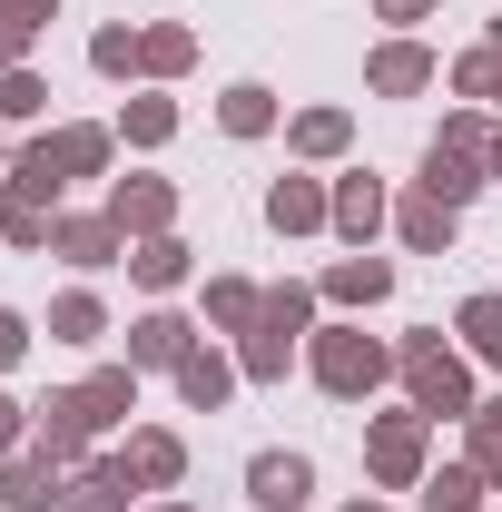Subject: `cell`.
Returning a JSON list of instances; mask_svg holds the SVG:
<instances>
[{
    "label": "cell",
    "mask_w": 502,
    "mask_h": 512,
    "mask_svg": "<svg viewBox=\"0 0 502 512\" xmlns=\"http://www.w3.org/2000/svg\"><path fill=\"white\" fill-rule=\"evenodd\" d=\"M119 138H128V148H168V138H178V109H168V99H128Z\"/></svg>",
    "instance_id": "83f0119b"
},
{
    "label": "cell",
    "mask_w": 502,
    "mask_h": 512,
    "mask_svg": "<svg viewBox=\"0 0 502 512\" xmlns=\"http://www.w3.org/2000/svg\"><path fill=\"white\" fill-rule=\"evenodd\" d=\"M306 316H315L306 286H276V296L256 306L247 345H237V375H247V384H276V375H286V355H296V335H306Z\"/></svg>",
    "instance_id": "7a4b0ae2"
},
{
    "label": "cell",
    "mask_w": 502,
    "mask_h": 512,
    "mask_svg": "<svg viewBox=\"0 0 502 512\" xmlns=\"http://www.w3.org/2000/svg\"><path fill=\"white\" fill-rule=\"evenodd\" d=\"M325 296H335V306H384V296H394V266H384V256H335Z\"/></svg>",
    "instance_id": "ac0fdd59"
},
{
    "label": "cell",
    "mask_w": 502,
    "mask_h": 512,
    "mask_svg": "<svg viewBox=\"0 0 502 512\" xmlns=\"http://www.w3.org/2000/svg\"><path fill=\"white\" fill-rule=\"evenodd\" d=\"M453 325H463V345L502 375V296H463V316H453Z\"/></svg>",
    "instance_id": "484cf974"
},
{
    "label": "cell",
    "mask_w": 502,
    "mask_h": 512,
    "mask_svg": "<svg viewBox=\"0 0 502 512\" xmlns=\"http://www.w3.org/2000/svg\"><path fill=\"white\" fill-rule=\"evenodd\" d=\"M394 375H404V394H414V414H453V424H463V414H473V375H463V355H453V345H443V335H414V345H404V355H394Z\"/></svg>",
    "instance_id": "6da1fadb"
},
{
    "label": "cell",
    "mask_w": 502,
    "mask_h": 512,
    "mask_svg": "<svg viewBox=\"0 0 502 512\" xmlns=\"http://www.w3.org/2000/svg\"><path fill=\"white\" fill-rule=\"evenodd\" d=\"M414 493H424V512H483V493H493V483H483L473 463H443V473H424Z\"/></svg>",
    "instance_id": "44dd1931"
},
{
    "label": "cell",
    "mask_w": 502,
    "mask_h": 512,
    "mask_svg": "<svg viewBox=\"0 0 502 512\" xmlns=\"http://www.w3.org/2000/svg\"><path fill=\"white\" fill-rule=\"evenodd\" d=\"M493 168H483V148H453V138H434V158H424V197H443V207H463V197L483 188Z\"/></svg>",
    "instance_id": "7c38bea8"
},
{
    "label": "cell",
    "mask_w": 502,
    "mask_h": 512,
    "mask_svg": "<svg viewBox=\"0 0 502 512\" xmlns=\"http://www.w3.org/2000/svg\"><path fill=\"white\" fill-rule=\"evenodd\" d=\"M375 20H434V0H375Z\"/></svg>",
    "instance_id": "74e56055"
},
{
    "label": "cell",
    "mask_w": 502,
    "mask_h": 512,
    "mask_svg": "<svg viewBox=\"0 0 502 512\" xmlns=\"http://www.w3.org/2000/svg\"><path fill=\"white\" fill-rule=\"evenodd\" d=\"M463 434H473V473H483V483L502 493V394H493V404H473V414H463Z\"/></svg>",
    "instance_id": "4316f807"
},
{
    "label": "cell",
    "mask_w": 502,
    "mask_h": 512,
    "mask_svg": "<svg viewBox=\"0 0 502 512\" xmlns=\"http://www.w3.org/2000/svg\"><path fill=\"white\" fill-rule=\"evenodd\" d=\"M266 227L276 237H315V227H335V197L315 188V178H276L266 188Z\"/></svg>",
    "instance_id": "52a82bcc"
},
{
    "label": "cell",
    "mask_w": 502,
    "mask_h": 512,
    "mask_svg": "<svg viewBox=\"0 0 502 512\" xmlns=\"http://www.w3.org/2000/svg\"><path fill=\"white\" fill-rule=\"evenodd\" d=\"M50 247H60L69 266H119V256H128V227L99 207V217H60V227H50Z\"/></svg>",
    "instance_id": "ba28073f"
},
{
    "label": "cell",
    "mask_w": 502,
    "mask_h": 512,
    "mask_svg": "<svg viewBox=\"0 0 502 512\" xmlns=\"http://www.w3.org/2000/svg\"><path fill=\"white\" fill-rule=\"evenodd\" d=\"M99 335H109V306L99 296H60L50 306V345H99Z\"/></svg>",
    "instance_id": "d4e9b609"
},
{
    "label": "cell",
    "mask_w": 502,
    "mask_h": 512,
    "mask_svg": "<svg viewBox=\"0 0 502 512\" xmlns=\"http://www.w3.org/2000/svg\"><path fill=\"white\" fill-rule=\"evenodd\" d=\"M424 434H434V414H384L375 434H365V463H375L384 493H414L424 483Z\"/></svg>",
    "instance_id": "277c9868"
},
{
    "label": "cell",
    "mask_w": 502,
    "mask_h": 512,
    "mask_svg": "<svg viewBox=\"0 0 502 512\" xmlns=\"http://www.w3.org/2000/svg\"><path fill=\"white\" fill-rule=\"evenodd\" d=\"M188 355H197L188 316H138V325H128V365H168V375H178Z\"/></svg>",
    "instance_id": "5bb4252c"
},
{
    "label": "cell",
    "mask_w": 502,
    "mask_h": 512,
    "mask_svg": "<svg viewBox=\"0 0 502 512\" xmlns=\"http://www.w3.org/2000/svg\"><path fill=\"white\" fill-rule=\"evenodd\" d=\"M50 109V79H30V69H0V119H40Z\"/></svg>",
    "instance_id": "836d02e7"
},
{
    "label": "cell",
    "mask_w": 502,
    "mask_h": 512,
    "mask_svg": "<svg viewBox=\"0 0 502 512\" xmlns=\"http://www.w3.org/2000/svg\"><path fill=\"white\" fill-rule=\"evenodd\" d=\"M89 69H109V79H119V69H148L138 60V30H99V40H89Z\"/></svg>",
    "instance_id": "e575fe53"
},
{
    "label": "cell",
    "mask_w": 502,
    "mask_h": 512,
    "mask_svg": "<svg viewBox=\"0 0 502 512\" xmlns=\"http://www.w3.org/2000/svg\"><path fill=\"white\" fill-rule=\"evenodd\" d=\"M60 168H50V148H40V138H30V148H20V158H10V207H30V217H50V207H60Z\"/></svg>",
    "instance_id": "2e32d148"
},
{
    "label": "cell",
    "mask_w": 502,
    "mask_h": 512,
    "mask_svg": "<svg viewBox=\"0 0 502 512\" xmlns=\"http://www.w3.org/2000/svg\"><path fill=\"white\" fill-rule=\"evenodd\" d=\"M138 60L158 69V79H178V69L197 60V40H188V30H138Z\"/></svg>",
    "instance_id": "d6a6232c"
},
{
    "label": "cell",
    "mask_w": 502,
    "mask_h": 512,
    "mask_svg": "<svg viewBox=\"0 0 502 512\" xmlns=\"http://www.w3.org/2000/svg\"><path fill=\"white\" fill-rule=\"evenodd\" d=\"M384 375H394V355H384L365 325H325V335H315V384H325L335 404H365Z\"/></svg>",
    "instance_id": "3957f363"
},
{
    "label": "cell",
    "mask_w": 502,
    "mask_h": 512,
    "mask_svg": "<svg viewBox=\"0 0 502 512\" xmlns=\"http://www.w3.org/2000/svg\"><path fill=\"white\" fill-rule=\"evenodd\" d=\"M128 276H138V286H178V276H188V247H178V237H128Z\"/></svg>",
    "instance_id": "603a6c76"
},
{
    "label": "cell",
    "mask_w": 502,
    "mask_h": 512,
    "mask_svg": "<svg viewBox=\"0 0 502 512\" xmlns=\"http://www.w3.org/2000/svg\"><path fill=\"white\" fill-rule=\"evenodd\" d=\"M69 404H79V424H89V434L128 424V404H138V365H109V375H89L79 394H69Z\"/></svg>",
    "instance_id": "4fadbf2b"
},
{
    "label": "cell",
    "mask_w": 502,
    "mask_h": 512,
    "mask_svg": "<svg viewBox=\"0 0 502 512\" xmlns=\"http://www.w3.org/2000/svg\"><path fill=\"white\" fill-rule=\"evenodd\" d=\"M178 394H188L197 414H217V404H227V394H237V365H227V355H217V345H197L188 365H178Z\"/></svg>",
    "instance_id": "d6986e66"
},
{
    "label": "cell",
    "mask_w": 502,
    "mask_h": 512,
    "mask_svg": "<svg viewBox=\"0 0 502 512\" xmlns=\"http://www.w3.org/2000/svg\"><path fill=\"white\" fill-rule=\"evenodd\" d=\"M109 217H119L128 237H168V217H178V188H168V178H119V188H109Z\"/></svg>",
    "instance_id": "8992f818"
},
{
    "label": "cell",
    "mask_w": 502,
    "mask_h": 512,
    "mask_svg": "<svg viewBox=\"0 0 502 512\" xmlns=\"http://www.w3.org/2000/svg\"><path fill=\"white\" fill-rule=\"evenodd\" d=\"M483 168H493V178H502V138H493V148H483Z\"/></svg>",
    "instance_id": "f35d334b"
},
{
    "label": "cell",
    "mask_w": 502,
    "mask_h": 512,
    "mask_svg": "<svg viewBox=\"0 0 502 512\" xmlns=\"http://www.w3.org/2000/svg\"><path fill=\"white\" fill-rule=\"evenodd\" d=\"M60 493H69V473H60V463H50L40 444H30V453H10V473H0V503H10V512H50Z\"/></svg>",
    "instance_id": "9c48e42d"
},
{
    "label": "cell",
    "mask_w": 502,
    "mask_h": 512,
    "mask_svg": "<svg viewBox=\"0 0 502 512\" xmlns=\"http://www.w3.org/2000/svg\"><path fill=\"white\" fill-rule=\"evenodd\" d=\"M119 473H128V483H138V493H168V483L188 473V444H178V434H128Z\"/></svg>",
    "instance_id": "8fae6325"
},
{
    "label": "cell",
    "mask_w": 502,
    "mask_h": 512,
    "mask_svg": "<svg viewBox=\"0 0 502 512\" xmlns=\"http://www.w3.org/2000/svg\"><path fill=\"white\" fill-rule=\"evenodd\" d=\"M128 493H138V483H128L119 463H69V493H60V503L69 512H128Z\"/></svg>",
    "instance_id": "e0dca14e"
},
{
    "label": "cell",
    "mask_w": 502,
    "mask_h": 512,
    "mask_svg": "<svg viewBox=\"0 0 502 512\" xmlns=\"http://www.w3.org/2000/svg\"><path fill=\"white\" fill-rule=\"evenodd\" d=\"M158 512H188V503H158Z\"/></svg>",
    "instance_id": "b9f144b4"
},
{
    "label": "cell",
    "mask_w": 502,
    "mask_h": 512,
    "mask_svg": "<svg viewBox=\"0 0 502 512\" xmlns=\"http://www.w3.org/2000/svg\"><path fill=\"white\" fill-rule=\"evenodd\" d=\"M30 40H40V10H30V0H0V69L30 60Z\"/></svg>",
    "instance_id": "1f68e13d"
},
{
    "label": "cell",
    "mask_w": 502,
    "mask_h": 512,
    "mask_svg": "<svg viewBox=\"0 0 502 512\" xmlns=\"http://www.w3.org/2000/svg\"><path fill=\"white\" fill-rule=\"evenodd\" d=\"M247 503L256 512H306L315 503V463L306 453H256L247 463Z\"/></svg>",
    "instance_id": "5b68a950"
},
{
    "label": "cell",
    "mask_w": 502,
    "mask_h": 512,
    "mask_svg": "<svg viewBox=\"0 0 502 512\" xmlns=\"http://www.w3.org/2000/svg\"><path fill=\"white\" fill-rule=\"evenodd\" d=\"M30 10H40V20H50V10H60V0H30Z\"/></svg>",
    "instance_id": "ab89813d"
},
{
    "label": "cell",
    "mask_w": 502,
    "mask_h": 512,
    "mask_svg": "<svg viewBox=\"0 0 502 512\" xmlns=\"http://www.w3.org/2000/svg\"><path fill=\"white\" fill-rule=\"evenodd\" d=\"M256 306H266V296H256L247 276H217V286H207V316L227 325V335H247V325H256Z\"/></svg>",
    "instance_id": "4dcf8cb0"
},
{
    "label": "cell",
    "mask_w": 502,
    "mask_h": 512,
    "mask_svg": "<svg viewBox=\"0 0 502 512\" xmlns=\"http://www.w3.org/2000/svg\"><path fill=\"white\" fill-rule=\"evenodd\" d=\"M404 247H414V256H443V247H453V207H443V197H424V188L404 197Z\"/></svg>",
    "instance_id": "7402d4cb"
},
{
    "label": "cell",
    "mask_w": 502,
    "mask_h": 512,
    "mask_svg": "<svg viewBox=\"0 0 502 512\" xmlns=\"http://www.w3.org/2000/svg\"><path fill=\"white\" fill-rule=\"evenodd\" d=\"M365 89H375V99H414V89H434V50H414V40H384L375 60H365Z\"/></svg>",
    "instance_id": "30bf717a"
},
{
    "label": "cell",
    "mask_w": 502,
    "mask_h": 512,
    "mask_svg": "<svg viewBox=\"0 0 502 512\" xmlns=\"http://www.w3.org/2000/svg\"><path fill=\"white\" fill-rule=\"evenodd\" d=\"M453 89H463V99H502V30L483 40V50L453 60Z\"/></svg>",
    "instance_id": "f546056e"
},
{
    "label": "cell",
    "mask_w": 502,
    "mask_h": 512,
    "mask_svg": "<svg viewBox=\"0 0 502 512\" xmlns=\"http://www.w3.org/2000/svg\"><path fill=\"white\" fill-rule=\"evenodd\" d=\"M345 512H384V503H345Z\"/></svg>",
    "instance_id": "60d3db41"
},
{
    "label": "cell",
    "mask_w": 502,
    "mask_h": 512,
    "mask_svg": "<svg viewBox=\"0 0 502 512\" xmlns=\"http://www.w3.org/2000/svg\"><path fill=\"white\" fill-rule=\"evenodd\" d=\"M20 434H30V404H10V394H0V453H20Z\"/></svg>",
    "instance_id": "d590c367"
},
{
    "label": "cell",
    "mask_w": 502,
    "mask_h": 512,
    "mask_svg": "<svg viewBox=\"0 0 502 512\" xmlns=\"http://www.w3.org/2000/svg\"><path fill=\"white\" fill-rule=\"evenodd\" d=\"M375 227H384V178H365V168H355V178H335V237H345V247H365Z\"/></svg>",
    "instance_id": "9a60e30c"
},
{
    "label": "cell",
    "mask_w": 502,
    "mask_h": 512,
    "mask_svg": "<svg viewBox=\"0 0 502 512\" xmlns=\"http://www.w3.org/2000/svg\"><path fill=\"white\" fill-rule=\"evenodd\" d=\"M40 148H50L60 178H99V168H109V128H50Z\"/></svg>",
    "instance_id": "ffe728a7"
},
{
    "label": "cell",
    "mask_w": 502,
    "mask_h": 512,
    "mask_svg": "<svg viewBox=\"0 0 502 512\" xmlns=\"http://www.w3.org/2000/svg\"><path fill=\"white\" fill-rule=\"evenodd\" d=\"M345 138H355L345 109H306V119H296V158H345Z\"/></svg>",
    "instance_id": "f1b7e54d"
},
{
    "label": "cell",
    "mask_w": 502,
    "mask_h": 512,
    "mask_svg": "<svg viewBox=\"0 0 502 512\" xmlns=\"http://www.w3.org/2000/svg\"><path fill=\"white\" fill-rule=\"evenodd\" d=\"M20 355H30V325H20L10 306H0V365H20Z\"/></svg>",
    "instance_id": "8d00e7d4"
},
{
    "label": "cell",
    "mask_w": 502,
    "mask_h": 512,
    "mask_svg": "<svg viewBox=\"0 0 502 512\" xmlns=\"http://www.w3.org/2000/svg\"><path fill=\"white\" fill-rule=\"evenodd\" d=\"M217 119L237 128V138H266V128H276V89H256V79H237V89L217 99Z\"/></svg>",
    "instance_id": "cb8c5ba5"
}]
</instances>
